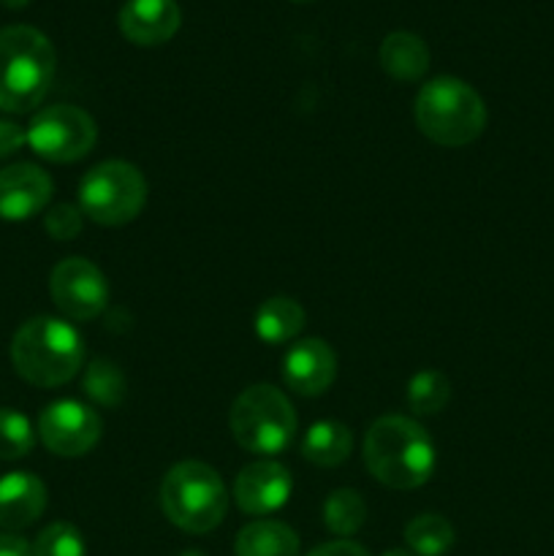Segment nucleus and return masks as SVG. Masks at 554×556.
Returning a JSON list of instances; mask_svg holds the SVG:
<instances>
[{
	"label": "nucleus",
	"instance_id": "39448f33",
	"mask_svg": "<svg viewBox=\"0 0 554 556\" xmlns=\"http://www.w3.org/2000/svg\"><path fill=\"white\" fill-rule=\"evenodd\" d=\"M163 516L190 535H206L228 514V489L204 462H179L163 476Z\"/></svg>",
	"mask_w": 554,
	"mask_h": 556
},
{
	"label": "nucleus",
	"instance_id": "dca6fc26",
	"mask_svg": "<svg viewBox=\"0 0 554 556\" xmlns=\"http://www.w3.org/2000/svg\"><path fill=\"white\" fill-rule=\"evenodd\" d=\"M380 65L396 81H418L429 68V49L416 33L396 30L380 43Z\"/></svg>",
	"mask_w": 554,
	"mask_h": 556
},
{
	"label": "nucleus",
	"instance_id": "4be33fe9",
	"mask_svg": "<svg viewBox=\"0 0 554 556\" xmlns=\"http://www.w3.org/2000/svg\"><path fill=\"white\" fill-rule=\"evenodd\" d=\"M451 400V383L438 369H421L407 383V405L418 416H435Z\"/></svg>",
	"mask_w": 554,
	"mask_h": 556
},
{
	"label": "nucleus",
	"instance_id": "0eeeda50",
	"mask_svg": "<svg viewBox=\"0 0 554 556\" xmlns=\"http://www.w3.org/2000/svg\"><path fill=\"white\" fill-rule=\"evenodd\" d=\"M147 204V179L134 163L106 161L92 166L79 182V210L98 226H125Z\"/></svg>",
	"mask_w": 554,
	"mask_h": 556
},
{
	"label": "nucleus",
	"instance_id": "1a4fd4ad",
	"mask_svg": "<svg viewBox=\"0 0 554 556\" xmlns=\"http://www.w3.org/2000/svg\"><path fill=\"white\" fill-rule=\"evenodd\" d=\"M49 293L68 320H96L109 304V282L87 258L60 261L49 277Z\"/></svg>",
	"mask_w": 554,
	"mask_h": 556
},
{
	"label": "nucleus",
	"instance_id": "473e14b6",
	"mask_svg": "<svg viewBox=\"0 0 554 556\" xmlns=\"http://www.w3.org/2000/svg\"><path fill=\"white\" fill-rule=\"evenodd\" d=\"M297 3H304V0H297Z\"/></svg>",
	"mask_w": 554,
	"mask_h": 556
},
{
	"label": "nucleus",
	"instance_id": "2f4dec72",
	"mask_svg": "<svg viewBox=\"0 0 554 556\" xmlns=\"http://www.w3.org/2000/svg\"><path fill=\"white\" fill-rule=\"evenodd\" d=\"M179 556H206V554H201V552H196V548H190V552H182Z\"/></svg>",
	"mask_w": 554,
	"mask_h": 556
},
{
	"label": "nucleus",
	"instance_id": "5701e85b",
	"mask_svg": "<svg viewBox=\"0 0 554 556\" xmlns=\"http://www.w3.org/2000/svg\"><path fill=\"white\" fill-rule=\"evenodd\" d=\"M81 389L96 405L117 407L125 400V375L119 372L117 364L98 358L87 367L85 378H81Z\"/></svg>",
	"mask_w": 554,
	"mask_h": 556
},
{
	"label": "nucleus",
	"instance_id": "aec40b11",
	"mask_svg": "<svg viewBox=\"0 0 554 556\" xmlns=\"http://www.w3.org/2000/svg\"><path fill=\"white\" fill-rule=\"evenodd\" d=\"M454 527L438 514H421L405 527V541L416 556H443L454 546Z\"/></svg>",
	"mask_w": 554,
	"mask_h": 556
},
{
	"label": "nucleus",
	"instance_id": "6e6552de",
	"mask_svg": "<svg viewBox=\"0 0 554 556\" xmlns=\"http://www.w3.org/2000/svg\"><path fill=\"white\" fill-rule=\"evenodd\" d=\"M27 147L49 163L81 161L96 147L98 125L85 109L54 103L41 109L27 125Z\"/></svg>",
	"mask_w": 554,
	"mask_h": 556
},
{
	"label": "nucleus",
	"instance_id": "7ed1b4c3",
	"mask_svg": "<svg viewBox=\"0 0 554 556\" xmlns=\"http://www.w3.org/2000/svg\"><path fill=\"white\" fill-rule=\"evenodd\" d=\"M58 54L41 30L11 25L0 30V109L25 114L47 98Z\"/></svg>",
	"mask_w": 554,
	"mask_h": 556
},
{
	"label": "nucleus",
	"instance_id": "f257e3e1",
	"mask_svg": "<svg viewBox=\"0 0 554 556\" xmlns=\"http://www.w3.org/2000/svg\"><path fill=\"white\" fill-rule=\"evenodd\" d=\"M435 443L421 424L407 416H383L364 438V465L389 489H418L435 472Z\"/></svg>",
	"mask_w": 554,
	"mask_h": 556
},
{
	"label": "nucleus",
	"instance_id": "7c9ffc66",
	"mask_svg": "<svg viewBox=\"0 0 554 556\" xmlns=\"http://www.w3.org/2000/svg\"><path fill=\"white\" fill-rule=\"evenodd\" d=\"M383 556H416V554L405 552V548H391V552H386Z\"/></svg>",
	"mask_w": 554,
	"mask_h": 556
},
{
	"label": "nucleus",
	"instance_id": "c756f323",
	"mask_svg": "<svg viewBox=\"0 0 554 556\" xmlns=\"http://www.w3.org/2000/svg\"><path fill=\"white\" fill-rule=\"evenodd\" d=\"M0 3H3L5 9H25V5L30 3V0H0Z\"/></svg>",
	"mask_w": 554,
	"mask_h": 556
},
{
	"label": "nucleus",
	"instance_id": "412c9836",
	"mask_svg": "<svg viewBox=\"0 0 554 556\" xmlns=\"http://www.w3.org/2000/svg\"><path fill=\"white\" fill-rule=\"evenodd\" d=\"M367 519V505L356 489H337L324 503V525L326 530L340 535L342 541L356 535Z\"/></svg>",
	"mask_w": 554,
	"mask_h": 556
},
{
	"label": "nucleus",
	"instance_id": "a878e982",
	"mask_svg": "<svg viewBox=\"0 0 554 556\" xmlns=\"http://www.w3.org/2000/svg\"><path fill=\"white\" fill-rule=\"evenodd\" d=\"M43 226H47V233L52 239H58V242H68V239H76L81 233L85 215H81L79 206L58 204L47 212V217H43Z\"/></svg>",
	"mask_w": 554,
	"mask_h": 556
},
{
	"label": "nucleus",
	"instance_id": "cd10ccee",
	"mask_svg": "<svg viewBox=\"0 0 554 556\" xmlns=\"http://www.w3.org/2000/svg\"><path fill=\"white\" fill-rule=\"evenodd\" d=\"M307 556H369V552L353 541H331V543H324V546L313 548Z\"/></svg>",
	"mask_w": 554,
	"mask_h": 556
},
{
	"label": "nucleus",
	"instance_id": "20e7f679",
	"mask_svg": "<svg viewBox=\"0 0 554 556\" xmlns=\"http://www.w3.org/2000/svg\"><path fill=\"white\" fill-rule=\"evenodd\" d=\"M416 125L435 144L465 147L487 128V106L467 81L438 76L418 90Z\"/></svg>",
	"mask_w": 554,
	"mask_h": 556
},
{
	"label": "nucleus",
	"instance_id": "bb28decb",
	"mask_svg": "<svg viewBox=\"0 0 554 556\" xmlns=\"http://www.w3.org/2000/svg\"><path fill=\"white\" fill-rule=\"evenodd\" d=\"M25 144H27L25 130H22L20 125L0 119V157L14 155V152L22 150Z\"/></svg>",
	"mask_w": 554,
	"mask_h": 556
},
{
	"label": "nucleus",
	"instance_id": "9b49d317",
	"mask_svg": "<svg viewBox=\"0 0 554 556\" xmlns=\"http://www.w3.org/2000/svg\"><path fill=\"white\" fill-rule=\"evenodd\" d=\"M293 492V478L280 462L261 459L244 467L234 481V503L248 516L275 514L288 503Z\"/></svg>",
	"mask_w": 554,
	"mask_h": 556
},
{
	"label": "nucleus",
	"instance_id": "2eb2a0df",
	"mask_svg": "<svg viewBox=\"0 0 554 556\" xmlns=\"http://www.w3.org/2000/svg\"><path fill=\"white\" fill-rule=\"evenodd\" d=\"M47 508V486L33 472H9L0 478V527L5 532L36 525Z\"/></svg>",
	"mask_w": 554,
	"mask_h": 556
},
{
	"label": "nucleus",
	"instance_id": "f03ea898",
	"mask_svg": "<svg viewBox=\"0 0 554 556\" xmlns=\"http://www.w3.org/2000/svg\"><path fill=\"white\" fill-rule=\"evenodd\" d=\"M85 342L79 331L60 318L38 315L22 324L11 340V364L16 375L38 389H58L79 375Z\"/></svg>",
	"mask_w": 554,
	"mask_h": 556
},
{
	"label": "nucleus",
	"instance_id": "c85d7f7f",
	"mask_svg": "<svg viewBox=\"0 0 554 556\" xmlns=\"http://www.w3.org/2000/svg\"><path fill=\"white\" fill-rule=\"evenodd\" d=\"M0 556H33V546L14 532H0Z\"/></svg>",
	"mask_w": 554,
	"mask_h": 556
},
{
	"label": "nucleus",
	"instance_id": "393cba45",
	"mask_svg": "<svg viewBox=\"0 0 554 556\" xmlns=\"http://www.w3.org/2000/svg\"><path fill=\"white\" fill-rule=\"evenodd\" d=\"M33 556H87L85 538L68 521H54L38 532Z\"/></svg>",
	"mask_w": 554,
	"mask_h": 556
},
{
	"label": "nucleus",
	"instance_id": "6ab92c4d",
	"mask_svg": "<svg viewBox=\"0 0 554 556\" xmlns=\"http://www.w3.org/2000/svg\"><path fill=\"white\" fill-rule=\"evenodd\" d=\"M353 434L340 421H318L304 432L302 456L318 467H337L351 456Z\"/></svg>",
	"mask_w": 554,
	"mask_h": 556
},
{
	"label": "nucleus",
	"instance_id": "4468645a",
	"mask_svg": "<svg viewBox=\"0 0 554 556\" xmlns=\"http://www.w3.org/2000/svg\"><path fill=\"white\" fill-rule=\"evenodd\" d=\"M117 22L128 41L139 47H158L174 38L182 14H179L177 0H128L119 9Z\"/></svg>",
	"mask_w": 554,
	"mask_h": 556
},
{
	"label": "nucleus",
	"instance_id": "ddd939ff",
	"mask_svg": "<svg viewBox=\"0 0 554 556\" xmlns=\"http://www.w3.org/2000/svg\"><path fill=\"white\" fill-rule=\"evenodd\" d=\"M337 378V356L324 340H302L282 358V380L299 396H320Z\"/></svg>",
	"mask_w": 554,
	"mask_h": 556
},
{
	"label": "nucleus",
	"instance_id": "423d86ee",
	"mask_svg": "<svg viewBox=\"0 0 554 556\" xmlns=\"http://www.w3.org/2000/svg\"><path fill=\"white\" fill-rule=\"evenodd\" d=\"M228 427L244 451L259 456H277L297 438V410L280 389L269 383H255L234 400Z\"/></svg>",
	"mask_w": 554,
	"mask_h": 556
},
{
	"label": "nucleus",
	"instance_id": "f8f14e48",
	"mask_svg": "<svg viewBox=\"0 0 554 556\" xmlns=\"http://www.w3.org/2000/svg\"><path fill=\"white\" fill-rule=\"evenodd\" d=\"M52 177L36 163H14L0 172V220L22 223L47 210Z\"/></svg>",
	"mask_w": 554,
	"mask_h": 556
},
{
	"label": "nucleus",
	"instance_id": "f3484780",
	"mask_svg": "<svg viewBox=\"0 0 554 556\" xmlns=\"http://www.w3.org/2000/svg\"><path fill=\"white\" fill-rule=\"evenodd\" d=\"M299 535L275 519H255L242 527L234 543L237 556H299Z\"/></svg>",
	"mask_w": 554,
	"mask_h": 556
},
{
	"label": "nucleus",
	"instance_id": "a211bd4d",
	"mask_svg": "<svg viewBox=\"0 0 554 556\" xmlns=\"http://www.w3.org/2000/svg\"><path fill=\"white\" fill-rule=\"evenodd\" d=\"M255 334L266 342V345H282L291 342L293 337L302 331L304 326V309L302 304L293 302L288 296H272L255 309Z\"/></svg>",
	"mask_w": 554,
	"mask_h": 556
},
{
	"label": "nucleus",
	"instance_id": "b1692460",
	"mask_svg": "<svg viewBox=\"0 0 554 556\" xmlns=\"http://www.w3.org/2000/svg\"><path fill=\"white\" fill-rule=\"evenodd\" d=\"M36 445L33 424L11 407H0V459H22Z\"/></svg>",
	"mask_w": 554,
	"mask_h": 556
},
{
	"label": "nucleus",
	"instance_id": "9d476101",
	"mask_svg": "<svg viewBox=\"0 0 554 556\" xmlns=\"http://www.w3.org/2000/svg\"><path fill=\"white\" fill-rule=\"evenodd\" d=\"M103 432L101 416L90 405L76 400L52 402L38 418V438L52 451L54 456H74L90 454L98 445Z\"/></svg>",
	"mask_w": 554,
	"mask_h": 556
}]
</instances>
